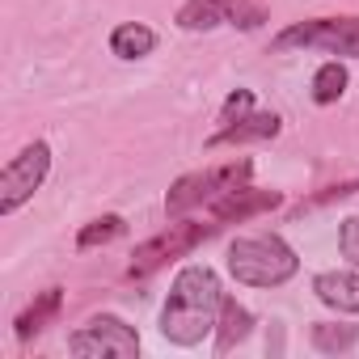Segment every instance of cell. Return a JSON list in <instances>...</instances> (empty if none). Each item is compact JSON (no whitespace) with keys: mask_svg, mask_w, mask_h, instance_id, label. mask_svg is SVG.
Listing matches in <instances>:
<instances>
[{"mask_svg":"<svg viewBox=\"0 0 359 359\" xmlns=\"http://www.w3.org/2000/svg\"><path fill=\"white\" fill-rule=\"evenodd\" d=\"M220 304H224V292H220L216 271L212 266H187L173 279V292L161 309V334L177 346H195V342H203V334L216 330Z\"/></svg>","mask_w":359,"mask_h":359,"instance_id":"1","label":"cell"},{"mask_svg":"<svg viewBox=\"0 0 359 359\" xmlns=\"http://www.w3.org/2000/svg\"><path fill=\"white\" fill-rule=\"evenodd\" d=\"M229 271L237 283H250V287H279L287 283L296 271H300V258L296 250L275 237V233H258V237H237L229 245Z\"/></svg>","mask_w":359,"mask_h":359,"instance_id":"2","label":"cell"},{"mask_svg":"<svg viewBox=\"0 0 359 359\" xmlns=\"http://www.w3.org/2000/svg\"><path fill=\"white\" fill-rule=\"evenodd\" d=\"M250 173H254V165H250V161H229V165H220V169L187 173L182 182H173V191H169L165 208H169V216H187L191 208L212 203V199H220V195H229V191L245 187V182H250Z\"/></svg>","mask_w":359,"mask_h":359,"instance_id":"3","label":"cell"},{"mask_svg":"<svg viewBox=\"0 0 359 359\" xmlns=\"http://www.w3.org/2000/svg\"><path fill=\"white\" fill-rule=\"evenodd\" d=\"M47 169H51V148H47L43 140L26 144V148L5 165V173H0V216H13V212L43 187Z\"/></svg>","mask_w":359,"mask_h":359,"instance_id":"4","label":"cell"},{"mask_svg":"<svg viewBox=\"0 0 359 359\" xmlns=\"http://www.w3.org/2000/svg\"><path fill=\"white\" fill-rule=\"evenodd\" d=\"M68 351L72 355H89V359H131L140 351V334L131 325H123L118 317L102 313V317H93L89 325H81L68 338Z\"/></svg>","mask_w":359,"mask_h":359,"instance_id":"5","label":"cell"},{"mask_svg":"<svg viewBox=\"0 0 359 359\" xmlns=\"http://www.w3.org/2000/svg\"><path fill=\"white\" fill-rule=\"evenodd\" d=\"M279 51L287 47H325L334 55H355L359 60V18H321V22H300L275 39Z\"/></svg>","mask_w":359,"mask_h":359,"instance_id":"6","label":"cell"},{"mask_svg":"<svg viewBox=\"0 0 359 359\" xmlns=\"http://www.w3.org/2000/svg\"><path fill=\"white\" fill-rule=\"evenodd\" d=\"M208 233H212V224H195V220H177V224H169L165 233H156L152 241H144V245L131 254V279H144V275H152L156 266H165L169 258L191 254Z\"/></svg>","mask_w":359,"mask_h":359,"instance_id":"7","label":"cell"},{"mask_svg":"<svg viewBox=\"0 0 359 359\" xmlns=\"http://www.w3.org/2000/svg\"><path fill=\"white\" fill-rule=\"evenodd\" d=\"M271 208H279V191H250V187H237V191L212 199V216L224 220V224H229V220H250V216L271 212Z\"/></svg>","mask_w":359,"mask_h":359,"instance_id":"8","label":"cell"},{"mask_svg":"<svg viewBox=\"0 0 359 359\" xmlns=\"http://www.w3.org/2000/svg\"><path fill=\"white\" fill-rule=\"evenodd\" d=\"M313 292L321 304L338 313H359V275L355 271H325L313 279Z\"/></svg>","mask_w":359,"mask_h":359,"instance_id":"9","label":"cell"},{"mask_svg":"<svg viewBox=\"0 0 359 359\" xmlns=\"http://www.w3.org/2000/svg\"><path fill=\"white\" fill-rule=\"evenodd\" d=\"M279 135V114H245L229 127H220L208 148H224V144H250V140H275Z\"/></svg>","mask_w":359,"mask_h":359,"instance_id":"10","label":"cell"},{"mask_svg":"<svg viewBox=\"0 0 359 359\" xmlns=\"http://www.w3.org/2000/svg\"><path fill=\"white\" fill-rule=\"evenodd\" d=\"M250 325H254L250 309L237 304L233 296H224V304H220V321H216V351H233V346L250 334Z\"/></svg>","mask_w":359,"mask_h":359,"instance_id":"11","label":"cell"},{"mask_svg":"<svg viewBox=\"0 0 359 359\" xmlns=\"http://www.w3.org/2000/svg\"><path fill=\"white\" fill-rule=\"evenodd\" d=\"M152 47H156V34H152L144 22H123V26L110 34V51H114L118 60H144V55H152Z\"/></svg>","mask_w":359,"mask_h":359,"instance_id":"12","label":"cell"},{"mask_svg":"<svg viewBox=\"0 0 359 359\" xmlns=\"http://www.w3.org/2000/svg\"><path fill=\"white\" fill-rule=\"evenodd\" d=\"M60 300H64V296H60V287H47V292H43V296L22 313V317H18V338H22V342H26V338H34V334H39V330L60 313Z\"/></svg>","mask_w":359,"mask_h":359,"instance_id":"13","label":"cell"},{"mask_svg":"<svg viewBox=\"0 0 359 359\" xmlns=\"http://www.w3.org/2000/svg\"><path fill=\"white\" fill-rule=\"evenodd\" d=\"M220 22H224V0H187L177 9V26L187 30H212Z\"/></svg>","mask_w":359,"mask_h":359,"instance_id":"14","label":"cell"},{"mask_svg":"<svg viewBox=\"0 0 359 359\" xmlns=\"http://www.w3.org/2000/svg\"><path fill=\"white\" fill-rule=\"evenodd\" d=\"M342 89H346V68H342L338 60L321 64V68H317V76H313V102L330 106V102H338V97H342Z\"/></svg>","mask_w":359,"mask_h":359,"instance_id":"15","label":"cell"},{"mask_svg":"<svg viewBox=\"0 0 359 359\" xmlns=\"http://www.w3.org/2000/svg\"><path fill=\"white\" fill-rule=\"evenodd\" d=\"M355 338H359V330H355V325H330V321H317V325H313V346H317V351H325V355L351 351V346H355Z\"/></svg>","mask_w":359,"mask_h":359,"instance_id":"16","label":"cell"},{"mask_svg":"<svg viewBox=\"0 0 359 359\" xmlns=\"http://www.w3.org/2000/svg\"><path fill=\"white\" fill-rule=\"evenodd\" d=\"M123 216H102V220H93V224H85L81 229V237H76V250H93V245H106V241H114V237H123Z\"/></svg>","mask_w":359,"mask_h":359,"instance_id":"17","label":"cell"},{"mask_svg":"<svg viewBox=\"0 0 359 359\" xmlns=\"http://www.w3.org/2000/svg\"><path fill=\"white\" fill-rule=\"evenodd\" d=\"M224 22H233L241 30H258L266 22V9L254 5V0H224Z\"/></svg>","mask_w":359,"mask_h":359,"instance_id":"18","label":"cell"},{"mask_svg":"<svg viewBox=\"0 0 359 359\" xmlns=\"http://www.w3.org/2000/svg\"><path fill=\"white\" fill-rule=\"evenodd\" d=\"M250 106H254V93H250V89H237V93H229V102H224V110H220V123L229 127V123L245 118V114H250Z\"/></svg>","mask_w":359,"mask_h":359,"instance_id":"19","label":"cell"},{"mask_svg":"<svg viewBox=\"0 0 359 359\" xmlns=\"http://www.w3.org/2000/svg\"><path fill=\"white\" fill-rule=\"evenodd\" d=\"M338 250H342V258H351V262L359 266V216L342 220V233H338Z\"/></svg>","mask_w":359,"mask_h":359,"instance_id":"20","label":"cell"}]
</instances>
